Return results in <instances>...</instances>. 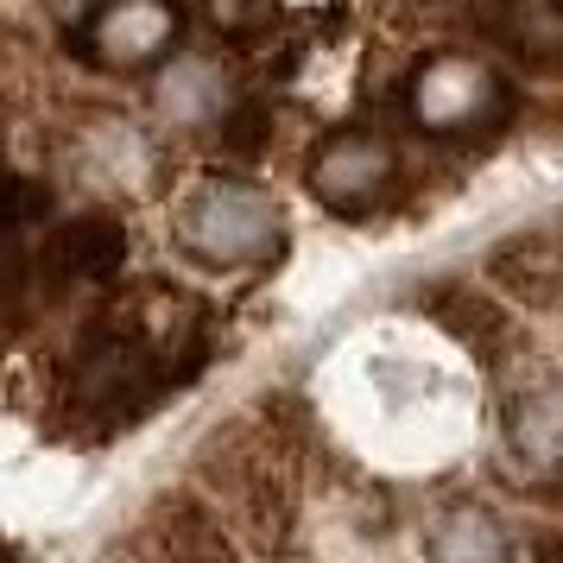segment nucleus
I'll use <instances>...</instances> for the list:
<instances>
[{
	"instance_id": "obj_1",
	"label": "nucleus",
	"mask_w": 563,
	"mask_h": 563,
	"mask_svg": "<svg viewBox=\"0 0 563 563\" xmlns=\"http://www.w3.org/2000/svg\"><path fill=\"white\" fill-rule=\"evenodd\" d=\"M172 234L178 247L209 273H241L279 254L285 216L279 203L247 178H197L172 209Z\"/></svg>"
},
{
	"instance_id": "obj_2",
	"label": "nucleus",
	"mask_w": 563,
	"mask_h": 563,
	"mask_svg": "<svg viewBox=\"0 0 563 563\" xmlns=\"http://www.w3.org/2000/svg\"><path fill=\"white\" fill-rule=\"evenodd\" d=\"M209 482L229 500L234 526L247 532L260 558H285L298 532V487H291V456H279L266 431H229L209 443Z\"/></svg>"
},
{
	"instance_id": "obj_3",
	"label": "nucleus",
	"mask_w": 563,
	"mask_h": 563,
	"mask_svg": "<svg viewBox=\"0 0 563 563\" xmlns=\"http://www.w3.org/2000/svg\"><path fill=\"white\" fill-rule=\"evenodd\" d=\"M411 121L424 133H475L507 108V82L494 64L468 52H431L406 82Z\"/></svg>"
},
{
	"instance_id": "obj_4",
	"label": "nucleus",
	"mask_w": 563,
	"mask_h": 563,
	"mask_svg": "<svg viewBox=\"0 0 563 563\" xmlns=\"http://www.w3.org/2000/svg\"><path fill=\"white\" fill-rule=\"evenodd\" d=\"M393 184H399V146L380 140V133L342 128V133H330V140L310 146L305 190L323 209H335V216H361V209L386 203Z\"/></svg>"
},
{
	"instance_id": "obj_5",
	"label": "nucleus",
	"mask_w": 563,
	"mask_h": 563,
	"mask_svg": "<svg viewBox=\"0 0 563 563\" xmlns=\"http://www.w3.org/2000/svg\"><path fill=\"white\" fill-rule=\"evenodd\" d=\"M178 7L172 0H102L89 13V52L108 70H140L178 45Z\"/></svg>"
},
{
	"instance_id": "obj_6",
	"label": "nucleus",
	"mask_w": 563,
	"mask_h": 563,
	"mask_svg": "<svg viewBox=\"0 0 563 563\" xmlns=\"http://www.w3.org/2000/svg\"><path fill=\"white\" fill-rule=\"evenodd\" d=\"M121 260H128V229H121V216L82 209V216H64V222L45 234L38 273L52 285H102V279L121 273Z\"/></svg>"
},
{
	"instance_id": "obj_7",
	"label": "nucleus",
	"mask_w": 563,
	"mask_h": 563,
	"mask_svg": "<svg viewBox=\"0 0 563 563\" xmlns=\"http://www.w3.org/2000/svg\"><path fill=\"white\" fill-rule=\"evenodd\" d=\"M487 279L519 310H558L563 305V229H526L487 247Z\"/></svg>"
},
{
	"instance_id": "obj_8",
	"label": "nucleus",
	"mask_w": 563,
	"mask_h": 563,
	"mask_svg": "<svg viewBox=\"0 0 563 563\" xmlns=\"http://www.w3.org/2000/svg\"><path fill=\"white\" fill-rule=\"evenodd\" d=\"M146 532H153L158 563H241L229 526L190 494V487H165L146 512Z\"/></svg>"
},
{
	"instance_id": "obj_9",
	"label": "nucleus",
	"mask_w": 563,
	"mask_h": 563,
	"mask_svg": "<svg viewBox=\"0 0 563 563\" xmlns=\"http://www.w3.org/2000/svg\"><path fill=\"white\" fill-rule=\"evenodd\" d=\"M153 108L165 121H178V128L216 121V114L229 108V77H222V64H209V57H172V64H158Z\"/></svg>"
},
{
	"instance_id": "obj_10",
	"label": "nucleus",
	"mask_w": 563,
	"mask_h": 563,
	"mask_svg": "<svg viewBox=\"0 0 563 563\" xmlns=\"http://www.w3.org/2000/svg\"><path fill=\"white\" fill-rule=\"evenodd\" d=\"M424 310H431L437 323L456 335L462 349H475L482 361L507 355L512 317L500 310V298H482V291H468V285H443V291H431V298H424Z\"/></svg>"
},
{
	"instance_id": "obj_11",
	"label": "nucleus",
	"mask_w": 563,
	"mask_h": 563,
	"mask_svg": "<svg viewBox=\"0 0 563 563\" xmlns=\"http://www.w3.org/2000/svg\"><path fill=\"white\" fill-rule=\"evenodd\" d=\"M431 563H512V544L487 507H443L431 519Z\"/></svg>"
},
{
	"instance_id": "obj_12",
	"label": "nucleus",
	"mask_w": 563,
	"mask_h": 563,
	"mask_svg": "<svg viewBox=\"0 0 563 563\" xmlns=\"http://www.w3.org/2000/svg\"><path fill=\"white\" fill-rule=\"evenodd\" d=\"M507 437H512V450L532 456V462L563 456V386L526 393V399L512 406V418H507Z\"/></svg>"
},
{
	"instance_id": "obj_13",
	"label": "nucleus",
	"mask_w": 563,
	"mask_h": 563,
	"mask_svg": "<svg viewBox=\"0 0 563 563\" xmlns=\"http://www.w3.org/2000/svg\"><path fill=\"white\" fill-rule=\"evenodd\" d=\"M203 7H209V20H216L222 32H254V26L273 20L279 0H203Z\"/></svg>"
},
{
	"instance_id": "obj_14",
	"label": "nucleus",
	"mask_w": 563,
	"mask_h": 563,
	"mask_svg": "<svg viewBox=\"0 0 563 563\" xmlns=\"http://www.w3.org/2000/svg\"><path fill=\"white\" fill-rule=\"evenodd\" d=\"M7 197H13V178H7V165H0V216H7Z\"/></svg>"
},
{
	"instance_id": "obj_15",
	"label": "nucleus",
	"mask_w": 563,
	"mask_h": 563,
	"mask_svg": "<svg viewBox=\"0 0 563 563\" xmlns=\"http://www.w3.org/2000/svg\"><path fill=\"white\" fill-rule=\"evenodd\" d=\"M57 7H64V13H77V7H102V0H57Z\"/></svg>"
},
{
	"instance_id": "obj_16",
	"label": "nucleus",
	"mask_w": 563,
	"mask_h": 563,
	"mask_svg": "<svg viewBox=\"0 0 563 563\" xmlns=\"http://www.w3.org/2000/svg\"><path fill=\"white\" fill-rule=\"evenodd\" d=\"M0 563H7V558H0Z\"/></svg>"
}]
</instances>
